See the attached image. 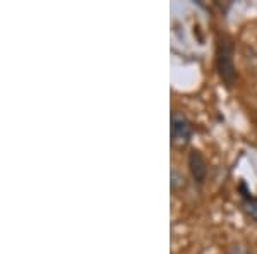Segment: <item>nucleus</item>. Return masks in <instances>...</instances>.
Returning a JSON list of instances; mask_svg holds the SVG:
<instances>
[{
	"label": "nucleus",
	"instance_id": "obj_3",
	"mask_svg": "<svg viewBox=\"0 0 257 254\" xmlns=\"http://www.w3.org/2000/svg\"><path fill=\"white\" fill-rule=\"evenodd\" d=\"M187 163H189V172H190V176H192L194 184L199 187L204 186L206 179H208V172H209L208 161H206L204 155H202L199 149H190Z\"/></svg>",
	"mask_w": 257,
	"mask_h": 254
},
{
	"label": "nucleus",
	"instance_id": "obj_1",
	"mask_svg": "<svg viewBox=\"0 0 257 254\" xmlns=\"http://www.w3.org/2000/svg\"><path fill=\"white\" fill-rule=\"evenodd\" d=\"M214 67L221 82L226 88H233L237 82L235 67V40L226 33H218L216 50H214Z\"/></svg>",
	"mask_w": 257,
	"mask_h": 254
},
{
	"label": "nucleus",
	"instance_id": "obj_2",
	"mask_svg": "<svg viewBox=\"0 0 257 254\" xmlns=\"http://www.w3.org/2000/svg\"><path fill=\"white\" fill-rule=\"evenodd\" d=\"M170 131H172V144L175 148H185L190 144L194 137V126L192 122L185 117L182 112H173L172 114V126H170Z\"/></svg>",
	"mask_w": 257,
	"mask_h": 254
},
{
	"label": "nucleus",
	"instance_id": "obj_4",
	"mask_svg": "<svg viewBox=\"0 0 257 254\" xmlns=\"http://www.w3.org/2000/svg\"><path fill=\"white\" fill-rule=\"evenodd\" d=\"M238 194H240V210H242V213L250 222H257V196L252 194V191L248 189L245 181H240Z\"/></svg>",
	"mask_w": 257,
	"mask_h": 254
}]
</instances>
